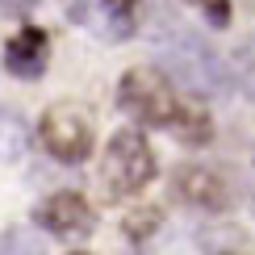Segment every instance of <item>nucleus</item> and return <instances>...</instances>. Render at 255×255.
<instances>
[{
	"label": "nucleus",
	"mask_w": 255,
	"mask_h": 255,
	"mask_svg": "<svg viewBox=\"0 0 255 255\" xmlns=\"http://www.w3.org/2000/svg\"><path fill=\"white\" fill-rule=\"evenodd\" d=\"M251 167H255V155H251Z\"/></svg>",
	"instance_id": "16"
},
{
	"label": "nucleus",
	"mask_w": 255,
	"mask_h": 255,
	"mask_svg": "<svg viewBox=\"0 0 255 255\" xmlns=\"http://www.w3.org/2000/svg\"><path fill=\"white\" fill-rule=\"evenodd\" d=\"M71 17H76L84 29H92V34H101L109 42H122V38L134 34V17L113 13V8L101 4V0H71Z\"/></svg>",
	"instance_id": "8"
},
{
	"label": "nucleus",
	"mask_w": 255,
	"mask_h": 255,
	"mask_svg": "<svg viewBox=\"0 0 255 255\" xmlns=\"http://www.w3.org/2000/svg\"><path fill=\"white\" fill-rule=\"evenodd\" d=\"M34 8H38V0H0V13H8V17H25Z\"/></svg>",
	"instance_id": "13"
},
{
	"label": "nucleus",
	"mask_w": 255,
	"mask_h": 255,
	"mask_svg": "<svg viewBox=\"0 0 255 255\" xmlns=\"http://www.w3.org/2000/svg\"><path fill=\"white\" fill-rule=\"evenodd\" d=\"M76 255H88V251H76Z\"/></svg>",
	"instance_id": "15"
},
{
	"label": "nucleus",
	"mask_w": 255,
	"mask_h": 255,
	"mask_svg": "<svg viewBox=\"0 0 255 255\" xmlns=\"http://www.w3.org/2000/svg\"><path fill=\"white\" fill-rule=\"evenodd\" d=\"M155 63L172 84H180L193 97H226L235 84H230V67L222 63V55L209 42H201L197 34L180 25H167L155 38Z\"/></svg>",
	"instance_id": "2"
},
{
	"label": "nucleus",
	"mask_w": 255,
	"mask_h": 255,
	"mask_svg": "<svg viewBox=\"0 0 255 255\" xmlns=\"http://www.w3.org/2000/svg\"><path fill=\"white\" fill-rule=\"evenodd\" d=\"M17 155H25V122L17 118L13 109H4L0 105V159H17Z\"/></svg>",
	"instance_id": "9"
},
{
	"label": "nucleus",
	"mask_w": 255,
	"mask_h": 255,
	"mask_svg": "<svg viewBox=\"0 0 255 255\" xmlns=\"http://www.w3.org/2000/svg\"><path fill=\"white\" fill-rule=\"evenodd\" d=\"M34 222L55 239H84L97 226V214L88 209V201L80 193H55L34 209Z\"/></svg>",
	"instance_id": "6"
},
{
	"label": "nucleus",
	"mask_w": 255,
	"mask_h": 255,
	"mask_svg": "<svg viewBox=\"0 0 255 255\" xmlns=\"http://www.w3.org/2000/svg\"><path fill=\"white\" fill-rule=\"evenodd\" d=\"M172 193H176V201L201 209V214H222V209H230V184H226V176H218L214 167H205V163L176 167Z\"/></svg>",
	"instance_id": "5"
},
{
	"label": "nucleus",
	"mask_w": 255,
	"mask_h": 255,
	"mask_svg": "<svg viewBox=\"0 0 255 255\" xmlns=\"http://www.w3.org/2000/svg\"><path fill=\"white\" fill-rule=\"evenodd\" d=\"M101 4H109L113 13H126V17H134V8L142 4V0H101Z\"/></svg>",
	"instance_id": "14"
},
{
	"label": "nucleus",
	"mask_w": 255,
	"mask_h": 255,
	"mask_svg": "<svg viewBox=\"0 0 255 255\" xmlns=\"http://www.w3.org/2000/svg\"><path fill=\"white\" fill-rule=\"evenodd\" d=\"M101 180L109 197H138L155 180V151L138 126H122L109 134L101 155Z\"/></svg>",
	"instance_id": "3"
},
{
	"label": "nucleus",
	"mask_w": 255,
	"mask_h": 255,
	"mask_svg": "<svg viewBox=\"0 0 255 255\" xmlns=\"http://www.w3.org/2000/svg\"><path fill=\"white\" fill-rule=\"evenodd\" d=\"M188 8H197L201 17L209 21V25H230V0H184Z\"/></svg>",
	"instance_id": "12"
},
{
	"label": "nucleus",
	"mask_w": 255,
	"mask_h": 255,
	"mask_svg": "<svg viewBox=\"0 0 255 255\" xmlns=\"http://www.w3.org/2000/svg\"><path fill=\"white\" fill-rule=\"evenodd\" d=\"M46 59H50V42H46V29H38V25H25L4 46V67L17 80H38L46 71Z\"/></svg>",
	"instance_id": "7"
},
{
	"label": "nucleus",
	"mask_w": 255,
	"mask_h": 255,
	"mask_svg": "<svg viewBox=\"0 0 255 255\" xmlns=\"http://www.w3.org/2000/svg\"><path fill=\"white\" fill-rule=\"evenodd\" d=\"M0 255H46V247L29 230H8V235H0Z\"/></svg>",
	"instance_id": "11"
},
{
	"label": "nucleus",
	"mask_w": 255,
	"mask_h": 255,
	"mask_svg": "<svg viewBox=\"0 0 255 255\" xmlns=\"http://www.w3.org/2000/svg\"><path fill=\"white\" fill-rule=\"evenodd\" d=\"M38 138H42L50 159H59V163H84L92 151V118L71 101L50 105L38 122Z\"/></svg>",
	"instance_id": "4"
},
{
	"label": "nucleus",
	"mask_w": 255,
	"mask_h": 255,
	"mask_svg": "<svg viewBox=\"0 0 255 255\" xmlns=\"http://www.w3.org/2000/svg\"><path fill=\"white\" fill-rule=\"evenodd\" d=\"M118 109L126 118H134L138 126L167 130L180 142H193V146H205L209 134H214L205 109L188 105L159 67H130L126 71L118 80Z\"/></svg>",
	"instance_id": "1"
},
{
	"label": "nucleus",
	"mask_w": 255,
	"mask_h": 255,
	"mask_svg": "<svg viewBox=\"0 0 255 255\" xmlns=\"http://www.w3.org/2000/svg\"><path fill=\"white\" fill-rule=\"evenodd\" d=\"M226 67H230V84H239V88L255 101V38L243 42V46L235 50V59H230Z\"/></svg>",
	"instance_id": "10"
}]
</instances>
